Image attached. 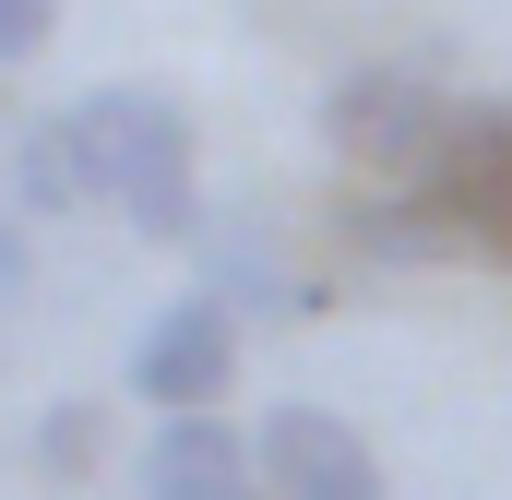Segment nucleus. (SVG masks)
I'll list each match as a JSON object with an SVG mask.
<instances>
[{"mask_svg":"<svg viewBox=\"0 0 512 500\" xmlns=\"http://www.w3.org/2000/svg\"><path fill=\"white\" fill-rule=\"evenodd\" d=\"M72 131V191L131 215L143 239H191V108L167 84H96L84 108H60Z\"/></svg>","mask_w":512,"mask_h":500,"instance_id":"nucleus-1","label":"nucleus"},{"mask_svg":"<svg viewBox=\"0 0 512 500\" xmlns=\"http://www.w3.org/2000/svg\"><path fill=\"white\" fill-rule=\"evenodd\" d=\"M453 131H465V96H441V84L405 72V60H358V72L322 96V143H334L358 179H417V191H429V167L453 155Z\"/></svg>","mask_w":512,"mask_h":500,"instance_id":"nucleus-2","label":"nucleus"},{"mask_svg":"<svg viewBox=\"0 0 512 500\" xmlns=\"http://www.w3.org/2000/svg\"><path fill=\"white\" fill-rule=\"evenodd\" d=\"M227 381H239V310H227L215 286H191V298H167V310L143 322V346H131V393H143L155 417H215Z\"/></svg>","mask_w":512,"mask_h":500,"instance_id":"nucleus-3","label":"nucleus"},{"mask_svg":"<svg viewBox=\"0 0 512 500\" xmlns=\"http://www.w3.org/2000/svg\"><path fill=\"white\" fill-rule=\"evenodd\" d=\"M251 453H262V489L274 500H382V453L334 405H274L251 429Z\"/></svg>","mask_w":512,"mask_h":500,"instance_id":"nucleus-4","label":"nucleus"},{"mask_svg":"<svg viewBox=\"0 0 512 500\" xmlns=\"http://www.w3.org/2000/svg\"><path fill=\"white\" fill-rule=\"evenodd\" d=\"M417 203L453 227V250H501V262H512V108H465L453 155L429 167Z\"/></svg>","mask_w":512,"mask_h":500,"instance_id":"nucleus-5","label":"nucleus"},{"mask_svg":"<svg viewBox=\"0 0 512 500\" xmlns=\"http://www.w3.org/2000/svg\"><path fill=\"white\" fill-rule=\"evenodd\" d=\"M143 500H274V489H262L251 429H227V417H167V429L143 441Z\"/></svg>","mask_w":512,"mask_h":500,"instance_id":"nucleus-6","label":"nucleus"},{"mask_svg":"<svg viewBox=\"0 0 512 500\" xmlns=\"http://www.w3.org/2000/svg\"><path fill=\"white\" fill-rule=\"evenodd\" d=\"M24 191H36L48 215H72V203H84V191H72V131H60V120L24 131Z\"/></svg>","mask_w":512,"mask_h":500,"instance_id":"nucleus-7","label":"nucleus"},{"mask_svg":"<svg viewBox=\"0 0 512 500\" xmlns=\"http://www.w3.org/2000/svg\"><path fill=\"white\" fill-rule=\"evenodd\" d=\"M96 441H108V429H96V405H48L36 465H48V477H84V465H96Z\"/></svg>","mask_w":512,"mask_h":500,"instance_id":"nucleus-8","label":"nucleus"},{"mask_svg":"<svg viewBox=\"0 0 512 500\" xmlns=\"http://www.w3.org/2000/svg\"><path fill=\"white\" fill-rule=\"evenodd\" d=\"M60 36V0H0V60H36Z\"/></svg>","mask_w":512,"mask_h":500,"instance_id":"nucleus-9","label":"nucleus"},{"mask_svg":"<svg viewBox=\"0 0 512 500\" xmlns=\"http://www.w3.org/2000/svg\"><path fill=\"white\" fill-rule=\"evenodd\" d=\"M12 286H24V239L0 227V298H12Z\"/></svg>","mask_w":512,"mask_h":500,"instance_id":"nucleus-10","label":"nucleus"}]
</instances>
